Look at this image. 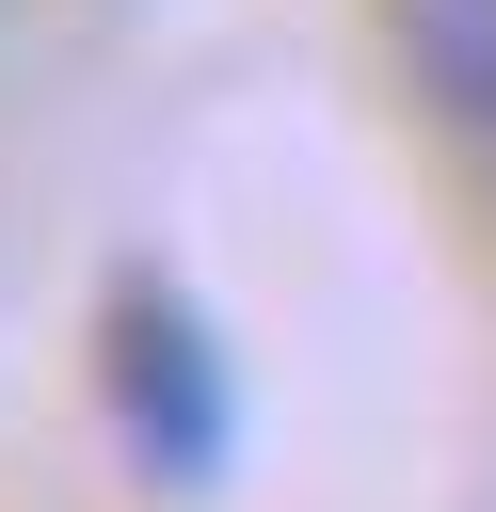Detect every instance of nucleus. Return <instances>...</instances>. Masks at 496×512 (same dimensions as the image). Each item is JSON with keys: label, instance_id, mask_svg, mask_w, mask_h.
<instances>
[{"label": "nucleus", "instance_id": "obj_2", "mask_svg": "<svg viewBox=\"0 0 496 512\" xmlns=\"http://www.w3.org/2000/svg\"><path fill=\"white\" fill-rule=\"evenodd\" d=\"M384 48H400V80H416L432 128L496 144V0H384Z\"/></svg>", "mask_w": 496, "mask_h": 512}, {"label": "nucleus", "instance_id": "obj_1", "mask_svg": "<svg viewBox=\"0 0 496 512\" xmlns=\"http://www.w3.org/2000/svg\"><path fill=\"white\" fill-rule=\"evenodd\" d=\"M96 400H112L128 464L160 496H208L224 448H240V368H224V336H208V304L176 272H112V304H96Z\"/></svg>", "mask_w": 496, "mask_h": 512}]
</instances>
